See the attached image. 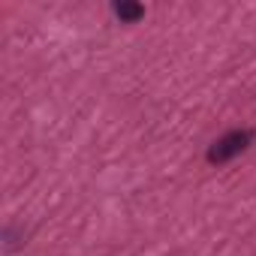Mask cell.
Here are the masks:
<instances>
[{
	"instance_id": "1",
	"label": "cell",
	"mask_w": 256,
	"mask_h": 256,
	"mask_svg": "<svg viewBox=\"0 0 256 256\" xmlns=\"http://www.w3.org/2000/svg\"><path fill=\"white\" fill-rule=\"evenodd\" d=\"M250 142H253V130H232L208 148V160L211 163H226V160L238 157L241 151H247Z\"/></svg>"
},
{
	"instance_id": "2",
	"label": "cell",
	"mask_w": 256,
	"mask_h": 256,
	"mask_svg": "<svg viewBox=\"0 0 256 256\" xmlns=\"http://www.w3.org/2000/svg\"><path fill=\"white\" fill-rule=\"evenodd\" d=\"M114 16L120 18V22H139L142 16H145V6L142 4H130V0H120V4H114Z\"/></svg>"
}]
</instances>
